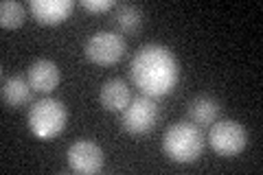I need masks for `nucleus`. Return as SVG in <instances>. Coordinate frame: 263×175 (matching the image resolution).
<instances>
[{"label": "nucleus", "mask_w": 263, "mask_h": 175, "mask_svg": "<svg viewBox=\"0 0 263 175\" xmlns=\"http://www.w3.org/2000/svg\"><path fill=\"white\" fill-rule=\"evenodd\" d=\"M84 51H86V57L92 64L112 66L125 55L127 44H125V37H123L121 33L99 31V33H95V35L88 37Z\"/></svg>", "instance_id": "5"}, {"label": "nucleus", "mask_w": 263, "mask_h": 175, "mask_svg": "<svg viewBox=\"0 0 263 175\" xmlns=\"http://www.w3.org/2000/svg\"><path fill=\"white\" fill-rule=\"evenodd\" d=\"M156 121H158V105H156L152 96H145V94L132 99L121 116L123 129L134 136L147 134L149 129H154Z\"/></svg>", "instance_id": "6"}, {"label": "nucleus", "mask_w": 263, "mask_h": 175, "mask_svg": "<svg viewBox=\"0 0 263 175\" xmlns=\"http://www.w3.org/2000/svg\"><path fill=\"white\" fill-rule=\"evenodd\" d=\"M99 101L108 112H123L132 101V90L127 81L123 79H108L99 90Z\"/></svg>", "instance_id": "11"}, {"label": "nucleus", "mask_w": 263, "mask_h": 175, "mask_svg": "<svg viewBox=\"0 0 263 175\" xmlns=\"http://www.w3.org/2000/svg\"><path fill=\"white\" fill-rule=\"evenodd\" d=\"M75 9L72 0H31L29 11L40 24H60Z\"/></svg>", "instance_id": "9"}, {"label": "nucleus", "mask_w": 263, "mask_h": 175, "mask_svg": "<svg viewBox=\"0 0 263 175\" xmlns=\"http://www.w3.org/2000/svg\"><path fill=\"white\" fill-rule=\"evenodd\" d=\"M112 22L123 35H136L143 27V13L136 5H117Z\"/></svg>", "instance_id": "13"}, {"label": "nucleus", "mask_w": 263, "mask_h": 175, "mask_svg": "<svg viewBox=\"0 0 263 175\" xmlns=\"http://www.w3.org/2000/svg\"><path fill=\"white\" fill-rule=\"evenodd\" d=\"M162 151L171 162L191 164L204 151L202 129L193 123H174L162 136Z\"/></svg>", "instance_id": "2"}, {"label": "nucleus", "mask_w": 263, "mask_h": 175, "mask_svg": "<svg viewBox=\"0 0 263 175\" xmlns=\"http://www.w3.org/2000/svg\"><path fill=\"white\" fill-rule=\"evenodd\" d=\"M27 79L31 83L33 92H53V90L60 86L62 81V72L60 66L51 60H35L29 70H27Z\"/></svg>", "instance_id": "8"}, {"label": "nucleus", "mask_w": 263, "mask_h": 175, "mask_svg": "<svg viewBox=\"0 0 263 175\" xmlns=\"http://www.w3.org/2000/svg\"><path fill=\"white\" fill-rule=\"evenodd\" d=\"M221 103L211 94H197L191 103H189V123L197 125V127H211L213 123L219 119Z\"/></svg>", "instance_id": "10"}, {"label": "nucleus", "mask_w": 263, "mask_h": 175, "mask_svg": "<svg viewBox=\"0 0 263 175\" xmlns=\"http://www.w3.org/2000/svg\"><path fill=\"white\" fill-rule=\"evenodd\" d=\"M66 160H68V166L75 173L81 175H95L103 169V149L99 147L92 140H77L68 147L66 151Z\"/></svg>", "instance_id": "7"}, {"label": "nucleus", "mask_w": 263, "mask_h": 175, "mask_svg": "<svg viewBox=\"0 0 263 175\" xmlns=\"http://www.w3.org/2000/svg\"><path fill=\"white\" fill-rule=\"evenodd\" d=\"M209 143L213 147V151L230 158L237 155L246 149V143H248V131L241 123H237L233 119H224V121H215L211 125L209 131Z\"/></svg>", "instance_id": "4"}, {"label": "nucleus", "mask_w": 263, "mask_h": 175, "mask_svg": "<svg viewBox=\"0 0 263 175\" xmlns=\"http://www.w3.org/2000/svg\"><path fill=\"white\" fill-rule=\"evenodd\" d=\"M129 77L145 96H167L178 86L180 64L171 48L162 44H145L132 57Z\"/></svg>", "instance_id": "1"}, {"label": "nucleus", "mask_w": 263, "mask_h": 175, "mask_svg": "<svg viewBox=\"0 0 263 175\" xmlns=\"http://www.w3.org/2000/svg\"><path fill=\"white\" fill-rule=\"evenodd\" d=\"M24 18H27V9H24L22 3L5 0L0 5V24H3V29H18L22 27Z\"/></svg>", "instance_id": "14"}, {"label": "nucleus", "mask_w": 263, "mask_h": 175, "mask_svg": "<svg viewBox=\"0 0 263 175\" xmlns=\"http://www.w3.org/2000/svg\"><path fill=\"white\" fill-rule=\"evenodd\" d=\"M0 94H3V103L11 110H18V107L27 105L31 101L33 88L29 79L24 77H5L3 79V88H0Z\"/></svg>", "instance_id": "12"}, {"label": "nucleus", "mask_w": 263, "mask_h": 175, "mask_svg": "<svg viewBox=\"0 0 263 175\" xmlns=\"http://www.w3.org/2000/svg\"><path fill=\"white\" fill-rule=\"evenodd\" d=\"M84 9L88 11H95V13H103V11H110L114 7V0H81L79 3Z\"/></svg>", "instance_id": "15"}, {"label": "nucleus", "mask_w": 263, "mask_h": 175, "mask_svg": "<svg viewBox=\"0 0 263 175\" xmlns=\"http://www.w3.org/2000/svg\"><path fill=\"white\" fill-rule=\"evenodd\" d=\"M66 121H68L66 105L60 99H53V96L35 101L29 107V114H27L29 129L37 138H44V140L60 136L66 127Z\"/></svg>", "instance_id": "3"}]
</instances>
